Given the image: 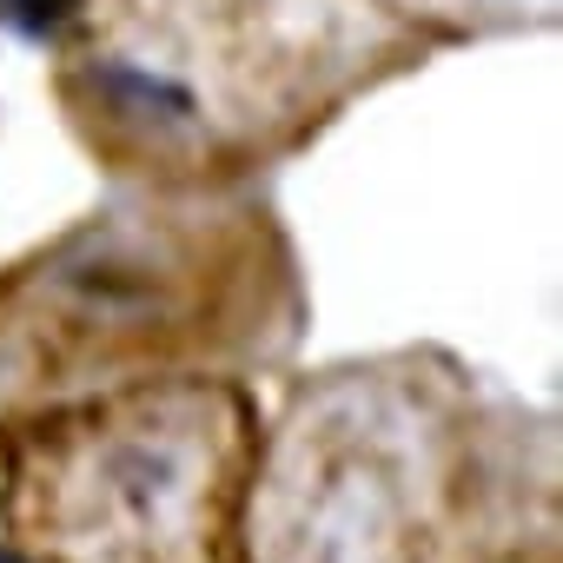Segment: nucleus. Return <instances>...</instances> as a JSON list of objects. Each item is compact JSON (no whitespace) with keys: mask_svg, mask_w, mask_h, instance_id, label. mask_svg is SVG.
<instances>
[{"mask_svg":"<svg viewBox=\"0 0 563 563\" xmlns=\"http://www.w3.org/2000/svg\"><path fill=\"white\" fill-rule=\"evenodd\" d=\"M87 80H93L120 113H133V120H166V126H192V120H199V100H192L179 80L146 74V67H133V60H100Z\"/></svg>","mask_w":563,"mask_h":563,"instance_id":"nucleus-1","label":"nucleus"},{"mask_svg":"<svg viewBox=\"0 0 563 563\" xmlns=\"http://www.w3.org/2000/svg\"><path fill=\"white\" fill-rule=\"evenodd\" d=\"M80 14V0H0V27L21 41H60Z\"/></svg>","mask_w":563,"mask_h":563,"instance_id":"nucleus-2","label":"nucleus"},{"mask_svg":"<svg viewBox=\"0 0 563 563\" xmlns=\"http://www.w3.org/2000/svg\"><path fill=\"white\" fill-rule=\"evenodd\" d=\"M0 563H21V556H14V550H0Z\"/></svg>","mask_w":563,"mask_h":563,"instance_id":"nucleus-3","label":"nucleus"}]
</instances>
